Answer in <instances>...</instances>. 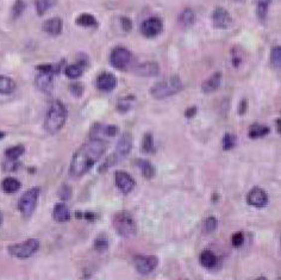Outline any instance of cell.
<instances>
[{"instance_id": "obj_32", "label": "cell", "mask_w": 281, "mask_h": 280, "mask_svg": "<svg viewBox=\"0 0 281 280\" xmlns=\"http://www.w3.org/2000/svg\"><path fill=\"white\" fill-rule=\"evenodd\" d=\"M134 102H135V98H134L133 96L123 97V98H121L117 102V110L119 112H122V114L128 112L129 110H131V108H133Z\"/></svg>"}, {"instance_id": "obj_28", "label": "cell", "mask_w": 281, "mask_h": 280, "mask_svg": "<svg viewBox=\"0 0 281 280\" xmlns=\"http://www.w3.org/2000/svg\"><path fill=\"white\" fill-rule=\"evenodd\" d=\"M140 150L143 151L144 154H152L155 153L156 150V147H155V143H154V138L150 133H146L144 136H143L142 140V144H140Z\"/></svg>"}, {"instance_id": "obj_46", "label": "cell", "mask_w": 281, "mask_h": 280, "mask_svg": "<svg viewBox=\"0 0 281 280\" xmlns=\"http://www.w3.org/2000/svg\"><path fill=\"white\" fill-rule=\"evenodd\" d=\"M247 108H248V103H247L246 99H243L242 102L240 103V106H238V114H240V115L246 114Z\"/></svg>"}, {"instance_id": "obj_25", "label": "cell", "mask_w": 281, "mask_h": 280, "mask_svg": "<svg viewBox=\"0 0 281 280\" xmlns=\"http://www.w3.org/2000/svg\"><path fill=\"white\" fill-rule=\"evenodd\" d=\"M1 188L5 193L13 194L19 191L20 188V181L13 176H7L1 182Z\"/></svg>"}, {"instance_id": "obj_44", "label": "cell", "mask_w": 281, "mask_h": 280, "mask_svg": "<svg viewBox=\"0 0 281 280\" xmlns=\"http://www.w3.org/2000/svg\"><path fill=\"white\" fill-rule=\"evenodd\" d=\"M70 196H72V188L68 185H62L59 190V197L62 200H68Z\"/></svg>"}, {"instance_id": "obj_48", "label": "cell", "mask_w": 281, "mask_h": 280, "mask_svg": "<svg viewBox=\"0 0 281 280\" xmlns=\"http://www.w3.org/2000/svg\"><path fill=\"white\" fill-rule=\"evenodd\" d=\"M276 124H277V130H278V133H280V118H278V120L276 121Z\"/></svg>"}, {"instance_id": "obj_34", "label": "cell", "mask_w": 281, "mask_h": 280, "mask_svg": "<svg viewBox=\"0 0 281 280\" xmlns=\"http://www.w3.org/2000/svg\"><path fill=\"white\" fill-rule=\"evenodd\" d=\"M217 227H218V220H217L215 216H210V217H207L204 221L203 231L205 234H211L217 229Z\"/></svg>"}, {"instance_id": "obj_10", "label": "cell", "mask_w": 281, "mask_h": 280, "mask_svg": "<svg viewBox=\"0 0 281 280\" xmlns=\"http://www.w3.org/2000/svg\"><path fill=\"white\" fill-rule=\"evenodd\" d=\"M140 33L146 38H154L163 30V22L158 17H149L140 24Z\"/></svg>"}, {"instance_id": "obj_21", "label": "cell", "mask_w": 281, "mask_h": 280, "mask_svg": "<svg viewBox=\"0 0 281 280\" xmlns=\"http://www.w3.org/2000/svg\"><path fill=\"white\" fill-rule=\"evenodd\" d=\"M200 265L204 267V269L207 270H212L217 266V263H218V258L213 252L211 251H204L201 252L200 257H199Z\"/></svg>"}, {"instance_id": "obj_50", "label": "cell", "mask_w": 281, "mask_h": 280, "mask_svg": "<svg viewBox=\"0 0 281 280\" xmlns=\"http://www.w3.org/2000/svg\"><path fill=\"white\" fill-rule=\"evenodd\" d=\"M2 221H4V217H2V214L0 212V225L2 224Z\"/></svg>"}, {"instance_id": "obj_36", "label": "cell", "mask_w": 281, "mask_h": 280, "mask_svg": "<svg viewBox=\"0 0 281 280\" xmlns=\"http://www.w3.org/2000/svg\"><path fill=\"white\" fill-rule=\"evenodd\" d=\"M236 143V136L231 133H227L224 135V138H223V149H224V150H231V149L235 148Z\"/></svg>"}, {"instance_id": "obj_33", "label": "cell", "mask_w": 281, "mask_h": 280, "mask_svg": "<svg viewBox=\"0 0 281 280\" xmlns=\"http://www.w3.org/2000/svg\"><path fill=\"white\" fill-rule=\"evenodd\" d=\"M94 249L99 253H104L106 252L110 247V242L109 239L105 235H100L98 236L96 240H94V245H93Z\"/></svg>"}, {"instance_id": "obj_18", "label": "cell", "mask_w": 281, "mask_h": 280, "mask_svg": "<svg viewBox=\"0 0 281 280\" xmlns=\"http://www.w3.org/2000/svg\"><path fill=\"white\" fill-rule=\"evenodd\" d=\"M42 29H43L44 32H47L48 35L50 36H59L61 32H62L63 29V22L62 19L59 17H54L50 18V19H47L42 25Z\"/></svg>"}, {"instance_id": "obj_42", "label": "cell", "mask_w": 281, "mask_h": 280, "mask_svg": "<svg viewBox=\"0 0 281 280\" xmlns=\"http://www.w3.org/2000/svg\"><path fill=\"white\" fill-rule=\"evenodd\" d=\"M2 168H4L5 172H14V170L19 168V162H18V160L6 159Z\"/></svg>"}, {"instance_id": "obj_39", "label": "cell", "mask_w": 281, "mask_h": 280, "mask_svg": "<svg viewBox=\"0 0 281 280\" xmlns=\"http://www.w3.org/2000/svg\"><path fill=\"white\" fill-rule=\"evenodd\" d=\"M69 91L72 92L73 96L76 97V98H79V97H81L82 94H84L85 87L81 83H73L69 86Z\"/></svg>"}, {"instance_id": "obj_47", "label": "cell", "mask_w": 281, "mask_h": 280, "mask_svg": "<svg viewBox=\"0 0 281 280\" xmlns=\"http://www.w3.org/2000/svg\"><path fill=\"white\" fill-rule=\"evenodd\" d=\"M195 115H197V108H195V106H191V108H188L185 112V116L187 118H189V120H191V118H193Z\"/></svg>"}, {"instance_id": "obj_49", "label": "cell", "mask_w": 281, "mask_h": 280, "mask_svg": "<svg viewBox=\"0 0 281 280\" xmlns=\"http://www.w3.org/2000/svg\"><path fill=\"white\" fill-rule=\"evenodd\" d=\"M5 138V133H2V132H0V141H1L2 139Z\"/></svg>"}, {"instance_id": "obj_15", "label": "cell", "mask_w": 281, "mask_h": 280, "mask_svg": "<svg viewBox=\"0 0 281 280\" xmlns=\"http://www.w3.org/2000/svg\"><path fill=\"white\" fill-rule=\"evenodd\" d=\"M35 85L41 92L50 94L54 88V74L45 72H39L35 79Z\"/></svg>"}, {"instance_id": "obj_24", "label": "cell", "mask_w": 281, "mask_h": 280, "mask_svg": "<svg viewBox=\"0 0 281 280\" xmlns=\"http://www.w3.org/2000/svg\"><path fill=\"white\" fill-rule=\"evenodd\" d=\"M270 133H271V128H268L267 126H264V124L254 123L249 128L248 136L250 139L256 140V139L265 138V136H267Z\"/></svg>"}, {"instance_id": "obj_37", "label": "cell", "mask_w": 281, "mask_h": 280, "mask_svg": "<svg viewBox=\"0 0 281 280\" xmlns=\"http://www.w3.org/2000/svg\"><path fill=\"white\" fill-rule=\"evenodd\" d=\"M242 62H243L242 49H240V48L237 47L233 48V49H231V63L237 68Z\"/></svg>"}, {"instance_id": "obj_38", "label": "cell", "mask_w": 281, "mask_h": 280, "mask_svg": "<svg viewBox=\"0 0 281 280\" xmlns=\"http://www.w3.org/2000/svg\"><path fill=\"white\" fill-rule=\"evenodd\" d=\"M24 10H25V2L23 0H16V2L13 4V7H12V17H20V14L23 13Z\"/></svg>"}, {"instance_id": "obj_41", "label": "cell", "mask_w": 281, "mask_h": 280, "mask_svg": "<svg viewBox=\"0 0 281 280\" xmlns=\"http://www.w3.org/2000/svg\"><path fill=\"white\" fill-rule=\"evenodd\" d=\"M243 242H244V234L242 231H237V233H235L234 235L231 236V245H233L235 248L241 247V246L243 245Z\"/></svg>"}, {"instance_id": "obj_11", "label": "cell", "mask_w": 281, "mask_h": 280, "mask_svg": "<svg viewBox=\"0 0 281 280\" xmlns=\"http://www.w3.org/2000/svg\"><path fill=\"white\" fill-rule=\"evenodd\" d=\"M131 61V53L124 47H116L112 49L110 55V62L112 67L119 71H124L129 66Z\"/></svg>"}, {"instance_id": "obj_12", "label": "cell", "mask_w": 281, "mask_h": 280, "mask_svg": "<svg viewBox=\"0 0 281 280\" xmlns=\"http://www.w3.org/2000/svg\"><path fill=\"white\" fill-rule=\"evenodd\" d=\"M115 181L118 190L124 194L130 193L136 186L135 179H134L129 173L124 172V170H117V172H116Z\"/></svg>"}, {"instance_id": "obj_29", "label": "cell", "mask_w": 281, "mask_h": 280, "mask_svg": "<svg viewBox=\"0 0 281 280\" xmlns=\"http://www.w3.org/2000/svg\"><path fill=\"white\" fill-rule=\"evenodd\" d=\"M56 2L57 0H35L36 12L38 16H43L51 7L56 5Z\"/></svg>"}, {"instance_id": "obj_3", "label": "cell", "mask_w": 281, "mask_h": 280, "mask_svg": "<svg viewBox=\"0 0 281 280\" xmlns=\"http://www.w3.org/2000/svg\"><path fill=\"white\" fill-rule=\"evenodd\" d=\"M133 145H134V141H133V135L130 133H124L122 134V136L119 138L117 144H116V148L108 159L105 160V162L103 163L102 166L99 167L98 172L103 173L105 172L106 169L111 168L115 165L121 162L125 159V156H128L133 150Z\"/></svg>"}, {"instance_id": "obj_4", "label": "cell", "mask_w": 281, "mask_h": 280, "mask_svg": "<svg viewBox=\"0 0 281 280\" xmlns=\"http://www.w3.org/2000/svg\"><path fill=\"white\" fill-rule=\"evenodd\" d=\"M182 87H184V85H182V81L179 75H172L166 80L158 81V83L152 85L150 88V94L152 98L161 100L179 93L182 90Z\"/></svg>"}, {"instance_id": "obj_27", "label": "cell", "mask_w": 281, "mask_h": 280, "mask_svg": "<svg viewBox=\"0 0 281 280\" xmlns=\"http://www.w3.org/2000/svg\"><path fill=\"white\" fill-rule=\"evenodd\" d=\"M16 90V83L13 79L6 77V75H0V94H11Z\"/></svg>"}, {"instance_id": "obj_31", "label": "cell", "mask_w": 281, "mask_h": 280, "mask_svg": "<svg viewBox=\"0 0 281 280\" xmlns=\"http://www.w3.org/2000/svg\"><path fill=\"white\" fill-rule=\"evenodd\" d=\"M24 153H25V148H24V145L18 144V145H13V147H10L6 149L5 156H6V159L18 160Z\"/></svg>"}, {"instance_id": "obj_9", "label": "cell", "mask_w": 281, "mask_h": 280, "mask_svg": "<svg viewBox=\"0 0 281 280\" xmlns=\"http://www.w3.org/2000/svg\"><path fill=\"white\" fill-rule=\"evenodd\" d=\"M211 23L213 28L219 30H227L231 28L234 24L233 17L230 16L229 11L224 7H216L211 13Z\"/></svg>"}, {"instance_id": "obj_1", "label": "cell", "mask_w": 281, "mask_h": 280, "mask_svg": "<svg viewBox=\"0 0 281 280\" xmlns=\"http://www.w3.org/2000/svg\"><path fill=\"white\" fill-rule=\"evenodd\" d=\"M108 149V143L103 139L91 138L86 143L75 151L69 167V175L72 178H81L92 169V167L102 159Z\"/></svg>"}, {"instance_id": "obj_30", "label": "cell", "mask_w": 281, "mask_h": 280, "mask_svg": "<svg viewBox=\"0 0 281 280\" xmlns=\"http://www.w3.org/2000/svg\"><path fill=\"white\" fill-rule=\"evenodd\" d=\"M272 0H258V4H256V14L258 18L261 22L267 18L268 14V8H270Z\"/></svg>"}, {"instance_id": "obj_13", "label": "cell", "mask_w": 281, "mask_h": 280, "mask_svg": "<svg viewBox=\"0 0 281 280\" xmlns=\"http://www.w3.org/2000/svg\"><path fill=\"white\" fill-rule=\"evenodd\" d=\"M247 203L249 205L255 206V208H265L268 204V194L264 188L261 187H254L249 191L247 194Z\"/></svg>"}, {"instance_id": "obj_17", "label": "cell", "mask_w": 281, "mask_h": 280, "mask_svg": "<svg viewBox=\"0 0 281 280\" xmlns=\"http://www.w3.org/2000/svg\"><path fill=\"white\" fill-rule=\"evenodd\" d=\"M195 19H197V14L195 12L192 10L191 7H186L180 12L178 17V23L179 26L181 29H189L194 25Z\"/></svg>"}, {"instance_id": "obj_19", "label": "cell", "mask_w": 281, "mask_h": 280, "mask_svg": "<svg viewBox=\"0 0 281 280\" xmlns=\"http://www.w3.org/2000/svg\"><path fill=\"white\" fill-rule=\"evenodd\" d=\"M222 84V73H213L210 78H207L203 84H201V92L203 93H212L219 88Z\"/></svg>"}, {"instance_id": "obj_7", "label": "cell", "mask_w": 281, "mask_h": 280, "mask_svg": "<svg viewBox=\"0 0 281 280\" xmlns=\"http://www.w3.org/2000/svg\"><path fill=\"white\" fill-rule=\"evenodd\" d=\"M39 193H41L39 187H32L22 194L19 203H18V209H19L20 214L24 217L29 218L35 212L36 206H37L38 203Z\"/></svg>"}, {"instance_id": "obj_2", "label": "cell", "mask_w": 281, "mask_h": 280, "mask_svg": "<svg viewBox=\"0 0 281 280\" xmlns=\"http://www.w3.org/2000/svg\"><path fill=\"white\" fill-rule=\"evenodd\" d=\"M67 118H68V110L67 106L60 100H54L49 106L44 120V129L50 135L57 134L65 127Z\"/></svg>"}, {"instance_id": "obj_43", "label": "cell", "mask_w": 281, "mask_h": 280, "mask_svg": "<svg viewBox=\"0 0 281 280\" xmlns=\"http://www.w3.org/2000/svg\"><path fill=\"white\" fill-rule=\"evenodd\" d=\"M119 22H121L122 30L124 32H130L133 30V22H131L130 18L128 17H121L119 18Z\"/></svg>"}, {"instance_id": "obj_20", "label": "cell", "mask_w": 281, "mask_h": 280, "mask_svg": "<svg viewBox=\"0 0 281 280\" xmlns=\"http://www.w3.org/2000/svg\"><path fill=\"white\" fill-rule=\"evenodd\" d=\"M70 210L65 203H59L53 209V218L57 223H66L70 220Z\"/></svg>"}, {"instance_id": "obj_5", "label": "cell", "mask_w": 281, "mask_h": 280, "mask_svg": "<svg viewBox=\"0 0 281 280\" xmlns=\"http://www.w3.org/2000/svg\"><path fill=\"white\" fill-rule=\"evenodd\" d=\"M112 227L116 230V233L123 239H131L136 235L137 227L136 222L134 220L133 215L130 212L122 210V211L116 212L112 217Z\"/></svg>"}, {"instance_id": "obj_8", "label": "cell", "mask_w": 281, "mask_h": 280, "mask_svg": "<svg viewBox=\"0 0 281 280\" xmlns=\"http://www.w3.org/2000/svg\"><path fill=\"white\" fill-rule=\"evenodd\" d=\"M134 266L140 275L146 276L158 266V258L155 255H135Z\"/></svg>"}, {"instance_id": "obj_51", "label": "cell", "mask_w": 281, "mask_h": 280, "mask_svg": "<svg viewBox=\"0 0 281 280\" xmlns=\"http://www.w3.org/2000/svg\"><path fill=\"white\" fill-rule=\"evenodd\" d=\"M230 1H234V2H242L244 0H230Z\"/></svg>"}, {"instance_id": "obj_26", "label": "cell", "mask_w": 281, "mask_h": 280, "mask_svg": "<svg viewBox=\"0 0 281 280\" xmlns=\"http://www.w3.org/2000/svg\"><path fill=\"white\" fill-rule=\"evenodd\" d=\"M76 25L84 26V28H97L98 20L97 18L91 13H81L80 16L76 17L75 19Z\"/></svg>"}, {"instance_id": "obj_23", "label": "cell", "mask_w": 281, "mask_h": 280, "mask_svg": "<svg viewBox=\"0 0 281 280\" xmlns=\"http://www.w3.org/2000/svg\"><path fill=\"white\" fill-rule=\"evenodd\" d=\"M85 66H87V63L84 62V61H80V62L74 63V65L67 66L65 68L66 77L69 78V79H73V80L80 78L82 75V73H84Z\"/></svg>"}, {"instance_id": "obj_35", "label": "cell", "mask_w": 281, "mask_h": 280, "mask_svg": "<svg viewBox=\"0 0 281 280\" xmlns=\"http://www.w3.org/2000/svg\"><path fill=\"white\" fill-rule=\"evenodd\" d=\"M271 63L276 69H280L281 67V48L279 45L274 47L271 51Z\"/></svg>"}, {"instance_id": "obj_6", "label": "cell", "mask_w": 281, "mask_h": 280, "mask_svg": "<svg viewBox=\"0 0 281 280\" xmlns=\"http://www.w3.org/2000/svg\"><path fill=\"white\" fill-rule=\"evenodd\" d=\"M39 240L37 239H29L25 240V241L19 242V243H14V245H11L7 247L8 254L12 255L13 258L16 259H29L31 258L32 255H35L36 253L38 252L39 249Z\"/></svg>"}, {"instance_id": "obj_16", "label": "cell", "mask_w": 281, "mask_h": 280, "mask_svg": "<svg viewBox=\"0 0 281 280\" xmlns=\"http://www.w3.org/2000/svg\"><path fill=\"white\" fill-rule=\"evenodd\" d=\"M135 73L140 77L144 78H152L157 77L160 74V66L158 63L154 62V61H146L139 65L135 68Z\"/></svg>"}, {"instance_id": "obj_45", "label": "cell", "mask_w": 281, "mask_h": 280, "mask_svg": "<svg viewBox=\"0 0 281 280\" xmlns=\"http://www.w3.org/2000/svg\"><path fill=\"white\" fill-rule=\"evenodd\" d=\"M76 216L78 217H80V218H86L87 221H90V222H94L96 221V218H97V216L93 214V212H86V214H84V215H80V212H76Z\"/></svg>"}, {"instance_id": "obj_40", "label": "cell", "mask_w": 281, "mask_h": 280, "mask_svg": "<svg viewBox=\"0 0 281 280\" xmlns=\"http://www.w3.org/2000/svg\"><path fill=\"white\" fill-rule=\"evenodd\" d=\"M99 130L104 134V135L110 136V138H115V136L118 134V127L116 126H106V127L99 126Z\"/></svg>"}, {"instance_id": "obj_14", "label": "cell", "mask_w": 281, "mask_h": 280, "mask_svg": "<svg viewBox=\"0 0 281 280\" xmlns=\"http://www.w3.org/2000/svg\"><path fill=\"white\" fill-rule=\"evenodd\" d=\"M96 85L98 90L103 91V92H111L117 86V79L112 73L103 72L97 77Z\"/></svg>"}, {"instance_id": "obj_22", "label": "cell", "mask_w": 281, "mask_h": 280, "mask_svg": "<svg viewBox=\"0 0 281 280\" xmlns=\"http://www.w3.org/2000/svg\"><path fill=\"white\" fill-rule=\"evenodd\" d=\"M135 163L137 165V167H139L140 173H142V175L144 176L145 179L154 178L156 170H155V167L152 166V163L150 162V161L146 159H137L135 161Z\"/></svg>"}]
</instances>
